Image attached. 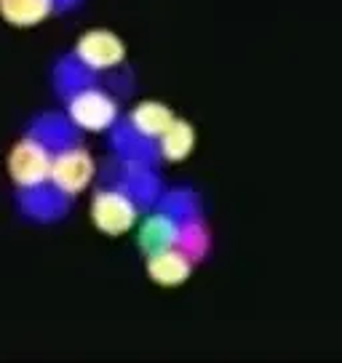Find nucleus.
<instances>
[{"mask_svg": "<svg viewBox=\"0 0 342 363\" xmlns=\"http://www.w3.org/2000/svg\"><path fill=\"white\" fill-rule=\"evenodd\" d=\"M78 0H0V13L16 27H33L43 22L57 6H72Z\"/></svg>", "mask_w": 342, "mask_h": 363, "instance_id": "nucleus-9", "label": "nucleus"}, {"mask_svg": "<svg viewBox=\"0 0 342 363\" xmlns=\"http://www.w3.org/2000/svg\"><path fill=\"white\" fill-rule=\"evenodd\" d=\"M193 272V259L184 249H171L155 257H148V275L153 284L174 289L182 286Z\"/></svg>", "mask_w": 342, "mask_h": 363, "instance_id": "nucleus-7", "label": "nucleus"}, {"mask_svg": "<svg viewBox=\"0 0 342 363\" xmlns=\"http://www.w3.org/2000/svg\"><path fill=\"white\" fill-rule=\"evenodd\" d=\"M92 222L104 235H123L137 225V203L123 190H99L92 201Z\"/></svg>", "mask_w": 342, "mask_h": 363, "instance_id": "nucleus-3", "label": "nucleus"}, {"mask_svg": "<svg viewBox=\"0 0 342 363\" xmlns=\"http://www.w3.org/2000/svg\"><path fill=\"white\" fill-rule=\"evenodd\" d=\"M174 121H177L174 113L160 102H139L128 115V123L134 128V134L142 139H158V142L174 125Z\"/></svg>", "mask_w": 342, "mask_h": 363, "instance_id": "nucleus-8", "label": "nucleus"}, {"mask_svg": "<svg viewBox=\"0 0 342 363\" xmlns=\"http://www.w3.org/2000/svg\"><path fill=\"white\" fill-rule=\"evenodd\" d=\"M94 179V158L83 147L59 150L51 169V187L59 195L75 198Z\"/></svg>", "mask_w": 342, "mask_h": 363, "instance_id": "nucleus-4", "label": "nucleus"}, {"mask_svg": "<svg viewBox=\"0 0 342 363\" xmlns=\"http://www.w3.org/2000/svg\"><path fill=\"white\" fill-rule=\"evenodd\" d=\"M182 238L184 230L180 225V219L166 214V211H158V214H150L139 225L137 246L142 249L145 257H155V254H163V251L180 249Z\"/></svg>", "mask_w": 342, "mask_h": 363, "instance_id": "nucleus-6", "label": "nucleus"}, {"mask_svg": "<svg viewBox=\"0 0 342 363\" xmlns=\"http://www.w3.org/2000/svg\"><path fill=\"white\" fill-rule=\"evenodd\" d=\"M57 152H51L43 139L38 136H24L16 142L9 155V174L16 187L22 190H38L46 182H51V169H54Z\"/></svg>", "mask_w": 342, "mask_h": 363, "instance_id": "nucleus-1", "label": "nucleus"}, {"mask_svg": "<svg viewBox=\"0 0 342 363\" xmlns=\"http://www.w3.org/2000/svg\"><path fill=\"white\" fill-rule=\"evenodd\" d=\"M126 57V48L121 38L107 30H92L86 33L75 45V59L80 67L92 69V72H102V69L118 67Z\"/></svg>", "mask_w": 342, "mask_h": 363, "instance_id": "nucleus-5", "label": "nucleus"}, {"mask_svg": "<svg viewBox=\"0 0 342 363\" xmlns=\"http://www.w3.org/2000/svg\"><path fill=\"white\" fill-rule=\"evenodd\" d=\"M158 145H160V155H163V158L171 160V163H180V160L187 158L195 147L193 125L187 123V121H180V118H177L169 131L160 136Z\"/></svg>", "mask_w": 342, "mask_h": 363, "instance_id": "nucleus-10", "label": "nucleus"}, {"mask_svg": "<svg viewBox=\"0 0 342 363\" xmlns=\"http://www.w3.org/2000/svg\"><path fill=\"white\" fill-rule=\"evenodd\" d=\"M67 115L78 128L99 134L118 121V102L107 91L96 89V86H86L70 96Z\"/></svg>", "mask_w": 342, "mask_h": 363, "instance_id": "nucleus-2", "label": "nucleus"}]
</instances>
